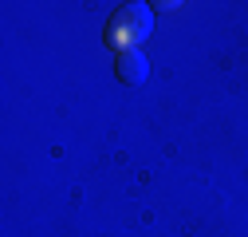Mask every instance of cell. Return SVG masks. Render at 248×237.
<instances>
[{
	"instance_id": "1",
	"label": "cell",
	"mask_w": 248,
	"mask_h": 237,
	"mask_svg": "<svg viewBox=\"0 0 248 237\" xmlns=\"http://www.w3.org/2000/svg\"><path fill=\"white\" fill-rule=\"evenodd\" d=\"M150 32H154V8L150 4H122L107 20L103 40H107V48H114V55L118 51H142Z\"/></svg>"
},
{
	"instance_id": "2",
	"label": "cell",
	"mask_w": 248,
	"mask_h": 237,
	"mask_svg": "<svg viewBox=\"0 0 248 237\" xmlns=\"http://www.w3.org/2000/svg\"><path fill=\"white\" fill-rule=\"evenodd\" d=\"M114 75H118V83H126V87H142L150 79V59L142 51H118L114 55Z\"/></svg>"
}]
</instances>
